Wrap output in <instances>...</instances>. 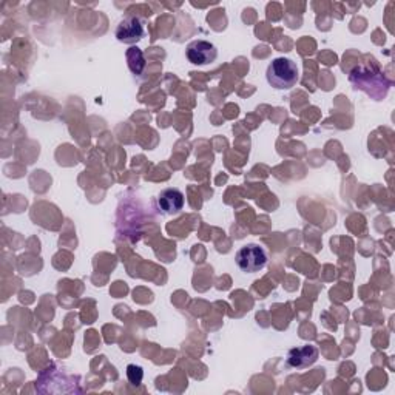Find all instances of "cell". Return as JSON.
<instances>
[{
	"label": "cell",
	"mask_w": 395,
	"mask_h": 395,
	"mask_svg": "<svg viewBox=\"0 0 395 395\" xmlns=\"http://www.w3.org/2000/svg\"><path fill=\"white\" fill-rule=\"evenodd\" d=\"M267 82L277 90H291L300 79V72L296 63L287 58L273 59L267 67Z\"/></svg>",
	"instance_id": "cell-1"
},
{
	"label": "cell",
	"mask_w": 395,
	"mask_h": 395,
	"mask_svg": "<svg viewBox=\"0 0 395 395\" xmlns=\"http://www.w3.org/2000/svg\"><path fill=\"white\" fill-rule=\"evenodd\" d=\"M236 264L245 273L259 272L267 263L264 249L258 244H247L236 253Z\"/></svg>",
	"instance_id": "cell-2"
},
{
	"label": "cell",
	"mask_w": 395,
	"mask_h": 395,
	"mask_svg": "<svg viewBox=\"0 0 395 395\" xmlns=\"http://www.w3.org/2000/svg\"><path fill=\"white\" fill-rule=\"evenodd\" d=\"M187 59L193 65H210L218 59V49L211 42L193 40L187 47Z\"/></svg>",
	"instance_id": "cell-3"
},
{
	"label": "cell",
	"mask_w": 395,
	"mask_h": 395,
	"mask_svg": "<svg viewBox=\"0 0 395 395\" xmlns=\"http://www.w3.org/2000/svg\"><path fill=\"white\" fill-rule=\"evenodd\" d=\"M144 36V25L135 16L125 17L116 28V38L124 44H136Z\"/></svg>",
	"instance_id": "cell-4"
},
{
	"label": "cell",
	"mask_w": 395,
	"mask_h": 395,
	"mask_svg": "<svg viewBox=\"0 0 395 395\" xmlns=\"http://www.w3.org/2000/svg\"><path fill=\"white\" fill-rule=\"evenodd\" d=\"M320 352L312 344L301 346V348L291 349L287 354V364L295 369H305L312 366L319 360Z\"/></svg>",
	"instance_id": "cell-5"
},
{
	"label": "cell",
	"mask_w": 395,
	"mask_h": 395,
	"mask_svg": "<svg viewBox=\"0 0 395 395\" xmlns=\"http://www.w3.org/2000/svg\"><path fill=\"white\" fill-rule=\"evenodd\" d=\"M158 207L167 215L179 213L184 207V195L178 188H166L158 196Z\"/></svg>",
	"instance_id": "cell-6"
},
{
	"label": "cell",
	"mask_w": 395,
	"mask_h": 395,
	"mask_svg": "<svg viewBox=\"0 0 395 395\" xmlns=\"http://www.w3.org/2000/svg\"><path fill=\"white\" fill-rule=\"evenodd\" d=\"M127 62H129L130 70L135 74H140L145 68V59L143 51L138 47H131L129 51H127Z\"/></svg>",
	"instance_id": "cell-7"
},
{
	"label": "cell",
	"mask_w": 395,
	"mask_h": 395,
	"mask_svg": "<svg viewBox=\"0 0 395 395\" xmlns=\"http://www.w3.org/2000/svg\"><path fill=\"white\" fill-rule=\"evenodd\" d=\"M127 378H129V382L133 386H139L140 382H143L144 378V371L140 366L136 364H129L127 366Z\"/></svg>",
	"instance_id": "cell-8"
}]
</instances>
